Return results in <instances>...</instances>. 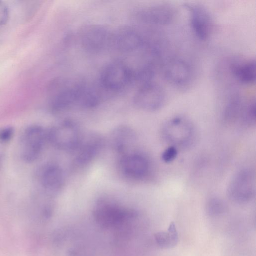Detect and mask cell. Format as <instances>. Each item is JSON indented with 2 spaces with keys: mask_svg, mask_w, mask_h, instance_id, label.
<instances>
[{
  "mask_svg": "<svg viewBox=\"0 0 256 256\" xmlns=\"http://www.w3.org/2000/svg\"><path fill=\"white\" fill-rule=\"evenodd\" d=\"M104 140L102 137L96 133L83 136L74 150L76 152L74 162L78 166H84L96 156L100 151Z\"/></svg>",
  "mask_w": 256,
  "mask_h": 256,
  "instance_id": "obj_13",
  "label": "cell"
},
{
  "mask_svg": "<svg viewBox=\"0 0 256 256\" xmlns=\"http://www.w3.org/2000/svg\"><path fill=\"white\" fill-rule=\"evenodd\" d=\"M134 81V71L125 62L116 60L106 64L100 76V85L109 92L124 88Z\"/></svg>",
  "mask_w": 256,
  "mask_h": 256,
  "instance_id": "obj_4",
  "label": "cell"
},
{
  "mask_svg": "<svg viewBox=\"0 0 256 256\" xmlns=\"http://www.w3.org/2000/svg\"><path fill=\"white\" fill-rule=\"evenodd\" d=\"M78 38L86 51L98 54L112 47V32L104 26L88 24L79 30Z\"/></svg>",
  "mask_w": 256,
  "mask_h": 256,
  "instance_id": "obj_5",
  "label": "cell"
},
{
  "mask_svg": "<svg viewBox=\"0 0 256 256\" xmlns=\"http://www.w3.org/2000/svg\"><path fill=\"white\" fill-rule=\"evenodd\" d=\"M161 134L166 142L178 149L192 146L197 134L193 123L182 116H176L166 121L162 128Z\"/></svg>",
  "mask_w": 256,
  "mask_h": 256,
  "instance_id": "obj_1",
  "label": "cell"
},
{
  "mask_svg": "<svg viewBox=\"0 0 256 256\" xmlns=\"http://www.w3.org/2000/svg\"><path fill=\"white\" fill-rule=\"evenodd\" d=\"M231 72L240 82L245 84H252L256 80V62L251 59L234 64L231 67Z\"/></svg>",
  "mask_w": 256,
  "mask_h": 256,
  "instance_id": "obj_18",
  "label": "cell"
},
{
  "mask_svg": "<svg viewBox=\"0 0 256 256\" xmlns=\"http://www.w3.org/2000/svg\"><path fill=\"white\" fill-rule=\"evenodd\" d=\"M145 44L144 40L135 28L124 26L112 32V47L122 52L135 51Z\"/></svg>",
  "mask_w": 256,
  "mask_h": 256,
  "instance_id": "obj_12",
  "label": "cell"
},
{
  "mask_svg": "<svg viewBox=\"0 0 256 256\" xmlns=\"http://www.w3.org/2000/svg\"><path fill=\"white\" fill-rule=\"evenodd\" d=\"M206 211L210 216H215L222 214L226 206L224 202L217 196H211L206 201Z\"/></svg>",
  "mask_w": 256,
  "mask_h": 256,
  "instance_id": "obj_21",
  "label": "cell"
},
{
  "mask_svg": "<svg viewBox=\"0 0 256 256\" xmlns=\"http://www.w3.org/2000/svg\"><path fill=\"white\" fill-rule=\"evenodd\" d=\"M137 214L134 210L122 206L116 202L108 198L99 200L93 211L96 221L104 228L118 226L136 218Z\"/></svg>",
  "mask_w": 256,
  "mask_h": 256,
  "instance_id": "obj_3",
  "label": "cell"
},
{
  "mask_svg": "<svg viewBox=\"0 0 256 256\" xmlns=\"http://www.w3.org/2000/svg\"><path fill=\"white\" fill-rule=\"evenodd\" d=\"M84 84L62 80L53 82L50 90L52 94L50 102L51 111L59 113L78 106Z\"/></svg>",
  "mask_w": 256,
  "mask_h": 256,
  "instance_id": "obj_2",
  "label": "cell"
},
{
  "mask_svg": "<svg viewBox=\"0 0 256 256\" xmlns=\"http://www.w3.org/2000/svg\"><path fill=\"white\" fill-rule=\"evenodd\" d=\"M40 178L42 187L50 194L58 193L64 183L62 170L59 166L55 164H50L44 167L40 171Z\"/></svg>",
  "mask_w": 256,
  "mask_h": 256,
  "instance_id": "obj_17",
  "label": "cell"
},
{
  "mask_svg": "<svg viewBox=\"0 0 256 256\" xmlns=\"http://www.w3.org/2000/svg\"><path fill=\"white\" fill-rule=\"evenodd\" d=\"M255 176L250 168H242L232 176L227 188V194L232 202L244 204L250 202L256 193Z\"/></svg>",
  "mask_w": 256,
  "mask_h": 256,
  "instance_id": "obj_6",
  "label": "cell"
},
{
  "mask_svg": "<svg viewBox=\"0 0 256 256\" xmlns=\"http://www.w3.org/2000/svg\"><path fill=\"white\" fill-rule=\"evenodd\" d=\"M157 244L162 248L174 246L178 242V234L174 222H172L167 231L159 232L154 234Z\"/></svg>",
  "mask_w": 256,
  "mask_h": 256,
  "instance_id": "obj_20",
  "label": "cell"
},
{
  "mask_svg": "<svg viewBox=\"0 0 256 256\" xmlns=\"http://www.w3.org/2000/svg\"><path fill=\"white\" fill-rule=\"evenodd\" d=\"M244 106L238 97L231 98L225 106L222 112V119L224 122L231 124L240 120Z\"/></svg>",
  "mask_w": 256,
  "mask_h": 256,
  "instance_id": "obj_19",
  "label": "cell"
},
{
  "mask_svg": "<svg viewBox=\"0 0 256 256\" xmlns=\"http://www.w3.org/2000/svg\"><path fill=\"white\" fill-rule=\"evenodd\" d=\"M82 134L76 122L63 120L52 126L46 132L47 139L57 148L74 150L78 146Z\"/></svg>",
  "mask_w": 256,
  "mask_h": 256,
  "instance_id": "obj_7",
  "label": "cell"
},
{
  "mask_svg": "<svg viewBox=\"0 0 256 256\" xmlns=\"http://www.w3.org/2000/svg\"><path fill=\"white\" fill-rule=\"evenodd\" d=\"M109 138L112 148L122 156L130 152L128 149L135 142L136 134L130 127L122 125L111 132Z\"/></svg>",
  "mask_w": 256,
  "mask_h": 256,
  "instance_id": "obj_16",
  "label": "cell"
},
{
  "mask_svg": "<svg viewBox=\"0 0 256 256\" xmlns=\"http://www.w3.org/2000/svg\"><path fill=\"white\" fill-rule=\"evenodd\" d=\"M14 129L12 127H7L0 130V140L2 142L8 141L12 136Z\"/></svg>",
  "mask_w": 256,
  "mask_h": 256,
  "instance_id": "obj_25",
  "label": "cell"
},
{
  "mask_svg": "<svg viewBox=\"0 0 256 256\" xmlns=\"http://www.w3.org/2000/svg\"><path fill=\"white\" fill-rule=\"evenodd\" d=\"M178 149L176 146H169L162 152L161 156L162 160L165 163L173 162L177 157Z\"/></svg>",
  "mask_w": 256,
  "mask_h": 256,
  "instance_id": "obj_23",
  "label": "cell"
},
{
  "mask_svg": "<svg viewBox=\"0 0 256 256\" xmlns=\"http://www.w3.org/2000/svg\"><path fill=\"white\" fill-rule=\"evenodd\" d=\"M256 116V103L252 101L244 106L240 120L244 126H252L255 124Z\"/></svg>",
  "mask_w": 256,
  "mask_h": 256,
  "instance_id": "obj_22",
  "label": "cell"
},
{
  "mask_svg": "<svg viewBox=\"0 0 256 256\" xmlns=\"http://www.w3.org/2000/svg\"><path fill=\"white\" fill-rule=\"evenodd\" d=\"M1 162V158L0 157V163Z\"/></svg>",
  "mask_w": 256,
  "mask_h": 256,
  "instance_id": "obj_26",
  "label": "cell"
},
{
  "mask_svg": "<svg viewBox=\"0 0 256 256\" xmlns=\"http://www.w3.org/2000/svg\"><path fill=\"white\" fill-rule=\"evenodd\" d=\"M165 98L163 88L152 81L140 86L134 96L133 102L135 106L140 110L154 112L163 106Z\"/></svg>",
  "mask_w": 256,
  "mask_h": 256,
  "instance_id": "obj_8",
  "label": "cell"
},
{
  "mask_svg": "<svg viewBox=\"0 0 256 256\" xmlns=\"http://www.w3.org/2000/svg\"><path fill=\"white\" fill-rule=\"evenodd\" d=\"M9 18V10L7 6L0 1V26L6 24Z\"/></svg>",
  "mask_w": 256,
  "mask_h": 256,
  "instance_id": "obj_24",
  "label": "cell"
},
{
  "mask_svg": "<svg viewBox=\"0 0 256 256\" xmlns=\"http://www.w3.org/2000/svg\"><path fill=\"white\" fill-rule=\"evenodd\" d=\"M190 14V24L194 35L201 40H206L212 30L211 16L203 6L194 4H184Z\"/></svg>",
  "mask_w": 256,
  "mask_h": 256,
  "instance_id": "obj_10",
  "label": "cell"
},
{
  "mask_svg": "<svg viewBox=\"0 0 256 256\" xmlns=\"http://www.w3.org/2000/svg\"><path fill=\"white\" fill-rule=\"evenodd\" d=\"M162 72L165 79L176 86L187 84L192 76V69L190 64L180 58L168 60L163 67Z\"/></svg>",
  "mask_w": 256,
  "mask_h": 256,
  "instance_id": "obj_15",
  "label": "cell"
},
{
  "mask_svg": "<svg viewBox=\"0 0 256 256\" xmlns=\"http://www.w3.org/2000/svg\"><path fill=\"white\" fill-rule=\"evenodd\" d=\"M120 167L126 177L134 180L144 178L148 174L150 164L147 158L137 152H130L121 156Z\"/></svg>",
  "mask_w": 256,
  "mask_h": 256,
  "instance_id": "obj_14",
  "label": "cell"
},
{
  "mask_svg": "<svg viewBox=\"0 0 256 256\" xmlns=\"http://www.w3.org/2000/svg\"><path fill=\"white\" fill-rule=\"evenodd\" d=\"M136 16L140 21L154 25H168L176 16V10L170 4H160L146 6L140 9Z\"/></svg>",
  "mask_w": 256,
  "mask_h": 256,
  "instance_id": "obj_11",
  "label": "cell"
},
{
  "mask_svg": "<svg viewBox=\"0 0 256 256\" xmlns=\"http://www.w3.org/2000/svg\"><path fill=\"white\" fill-rule=\"evenodd\" d=\"M46 132L38 126H32L24 131L22 138L21 154L26 162L34 161L40 154L46 140Z\"/></svg>",
  "mask_w": 256,
  "mask_h": 256,
  "instance_id": "obj_9",
  "label": "cell"
}]
</instances>
